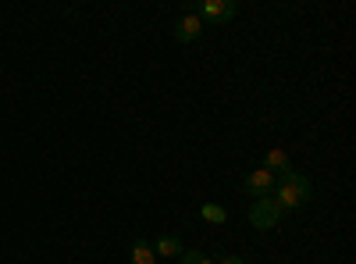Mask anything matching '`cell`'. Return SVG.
<instances>
[{"label": "cell", "instance_id": "obj_1", "mask_svg": "<svg viewBox=\"0 0 356 264\" xmlns=\"http://www.w3.org/2000/svg\"><path fill=\"white\" fill-rule=\"evenodd\" d=\"M275 203L282 211H296V208H303V203L314 196V186H310V179L307 175H300V171H282L278 175V183H275Z\"/></svg>", "mask_w": 356, "mask_h": 264}, {"label": "cell", "instance_id": "obj_2", "mask_svg": "<svg viewBox=\"0 0 356 264\" xmlns=\"http://www.w3.org/2000/svg\"><path fill=\"white\" fill-rule=\"evenodd\" d=\"M282 215H285V211L275 203V196H260L253 208H250V222H253V228H275Z\"/></svg>", "mask_w": 356, "mask_h": 264}, {"label": "cell", "instance_id": "obj_3", "mask_svg": "<svg viewBox=\"0 0 356 264\" xmlns=\"http://www.w3.org/2000/svg\"><path fill=\"white\" fill-rule=\"evenodd\" d=\"M275 183H278V175L267 171V168H257V171H250L246 179H243L246 193H253L257 200H260V196H271V193H275Z\"/></svg>", "mask_w": 356, "mask_h": 264}, {"label": "cell", "instance_id": "obj_4", "mask_svg": "<svg viewBox=\"0 0 356 264\" xmlns=\"http://www.w3.org/2000/svg\"><path fill=\"white\" fill-rule=\"evenodd\" d=\"M235 11H239V4L235 0H203L200 4V22H232Z\"/></svg>", "mask_w": 356, "mask_h": 264}, {"label": "cell", "instance_id": "obj_5", "mask_svg": "<svg viewBox=\"0 0 356 264\" xmlns=\"http://www.w3.org/2000/svg\"><path fill=\"white\" fill-rule=\"evenodd\" d=\"M171 33H175V40H178V43H196V40L203 36V22H200V15L186 11L182 18L175 22V29H171Z\"/></svg>", "mask_w": 356, "mask_h": 264}, {"label": "cell", "instance_id": "obj_6", "mask_svg": "<svg viewBox=\"0 0 356 264\" xmlns=\"http://www.w3.org/2000/svg\"><path fill=\"white\" fill-rule=\"evenodd\" d=\"M150 247H154L157 257H182V254H186V243L178 240V236H161V240L150 243Z\"/></svg>", "mask_w": 356, "mask_h": 264}, {"label": "cell", "instance_id": "obj_7", "mask_svg": "<svg viewBox=\"0 0 356 264\" xmlns=\"http://www.w3.org/2000/svg\"><path fill=\"white\" fill-rule=\"evenodd\" d=\"M264 168H267V171H275V175H282V171H289L292 164H289V154L275 146V150H267V157H264Z\"/></svg>", "mask_w": 356, "mask_h": 264}, {"label": "cell", "instance_id": "obj_8", "mask_svg": "<svg viewBox=\"0 0 356 264\" xmlns=\"http://www.w3.org/2000/svg\"><path fill=\"white\" fill-rule=\"evenodd\" d=\"M129 264H157L154 247L146 243V240H136V243H132V261H129Z\"/></svg>", "mask_w": 356, "mask_h": 264}, {"label": "cell", "instance_id": "obj_9", "mask_svg": "<svg viewBox=\"0 0 356 264\" xmlns=\"http://www.w3.org/2000/svg\"><path fill=\"white\" fill-rule=\"evenodd\" d=\"M203 222H211V225H225L228 222V211L221 208V203H203Z\"/></svg>", "mask_w": 356, "mask_h": 264}, {"label": "cell", "instance_id": "obj_10", "mask_svg": "<svg viewBox=\"0 0 356 264\" xmlns=\"http://www.w3.org/2000/svg\"><path fill=\"white\" fill-rule=\"evenodd\" d=\"M200 257H203L200 250H186V254H182V257H178V261H182V264H196Z\"/></svg>", "mask_w": 356, "mask_h": 264}, {"label": "cell", "instance_id": "obj_11", "mask_svg": "<svg viewBox=\"0 0 356 264\" xmlns=\"http://www.w3.org/2000/svg\"><path fill=\"white\" fill-rule=\"evenodd\" d=\"M214 264H246V261H243V257H235V254H225V257L214 261Z\"/></svg>", "mask_w": 356, "mask_h": 264}, {"label": "cell", "instance_id": "obj_12", "mask_svg": "<svg viewBox=\"0 0 356 264\" xmlns=\"http://www.w3.org/2000/svg\"><path fill=\"white\" fill-rule=\"evenodd\" d=\"M196 264H214V261H211V257H207V254H203V257H200Z\"/></svg>", "mask_w": 356, "mask_h": 264}]
</instances>
